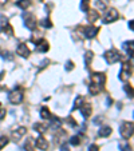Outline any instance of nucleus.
Returning <instances> with one entry per match:
<instances>
[{"label": "nucleus", "mask_w": 134, "mask_h": 151, "mask_svg": "<svg viewBox=\"0 0 134 151\" xmlns=\"http://www.w3.org/2000/svg\"><path fill=\"white\" fill-rule=\"evenodd\" d=\"M24 99V91L22 87H16L14 88L8 95V100L12 103V104H20Z\"/></svg>", "instance_id": "f257e3e1"}, {"label": "nucleus", "mask_w": 134, "mask_h": 151, "mask_svg": "<svg viewBox=\"0 0 134 151\" xmlns=\"http://www.w3.org/2000/svg\"><path fill=\"white\" fill-rule=\"evenodd\" d=\"M131 74H133V66H131V62H125L121 67L120 71V80L121 82H127L131 78Z\"/></svg>", "instance_id": "f03ea898"}, {"label": "nucleus", "mask_w": 134, "mask_h": 151, "mask_svg": "<svg viewBox=\"0 0 134 151\" xmlns=\"http://www.w3.org/2000/svg\"><path fill=\"white\" fill-rule=\"evenodd\" d=\"M120 132H121V137H122L123 139H130V138L133 137V132H134L133 122H123L122 124H121Z\"/></svg>", "instance_id": "7ed1b4c3"}, {"label": "nucleus", "mask_w": 134, "mask_h": 151, "mask_svg": "<svg viewBox=\"0 0 134 151\" xmlns=\"http://www.w3.org/2000/svg\"><path fill=\"white\" fill-rule=\"evenodd\" d=\"M23 23H24V27L27 29H30V31H34L38 26L36 17L32 14H30V12H24L23 14Z\"/></svg>", "instance_id": "20e7f679"}, {"label": "nucleus", "mask_w": 134, "mask_h": 151, "mask_svg": "<svg viewBox=\"0 0 134 151\" xmlns=\"http://www.w3.org/2000/svg\"><path fill=\"white\" fill-rule=\"evenodd\" d=\"M103 56H105L106 62H107L109 64H115L117 62L121 60V52L115 48H111V50H109V51H106Z\"/></svg>", "instance_id": "39448f33"}, {"label": "nucleus", "mask_w": 134, "mask_h": 151, "mask_svg": "<svg viewBox=\"0 0 134 151\" xmlns=\"http://www.w3.org/2000/svg\"><path fill=\"white\" fill-rule=\"evenodd\" d=\"M120 17V14H118V11L115 8H109L107 11H106V14L103 15L102 20L105 24H110V23H114L115 20Z\"/></svg>", "instance_id": "423d86ee"}, {"label": "nucleus", "mask_w": 134, "mask_h": 151, "mask_svg": "<svg viewBox=\"0 0 134 151\" xmlns=\"http://www.w3.org/2000/svg\"><path fill=\"white\" fill-rule=\"evenodd\" d=\"M0 29L4 32L6 35H14V28L9 26L8 23V17L4 15H0Z\"/></svg>", "instance_id": "0eeeda50"}, {"label": "nucleus", "mask_w": 134, "mask_h": 151, "mask_svg": "<svg viewBox=\"0 0 134 151\" xmlns=\"http://www.w3.org/2000/svg\"><path fill=\"white\" fill-rule=\"evenodd\" d=\"M91 83H95V84H99V86H105L106 83V75L103 72H93L91 74Z\"/></svg>", "instance_id": "6e6552de"}, {"label": "nucleus", "mask_w": 134, "mask_h": 151, "mask_svg": "<svg viewBox=\"0 0 134 151\" xmlns=\"http://www.w3.org/2000/svg\"><path fill=\"white\" fill-rule=\"evenodd\" d=\"M98 31H99V28L95 27V26L85 27V28H83V36H85L86 39H93V37L97 36Z\"/></svg>", "instance_id": "1a4fd4ad"}, {"label": "nucleus", "mask_w": 134, "mask_h": 151, "mask_svg": "<svg viewBox=\"0 0 134 151\" xmlns=\"http://www.w3.org/2000/svg\"><path fill=\"white\" fill-rule=\"evenodd\" d=\"M16 54L19 55V56L22 58H30V55H31V51H30V48L27 47L26 43H20L19 46L16 47Z\"/></svg>", "instance_id": "9d476101"}, {"label": "nucleus", "mask_w": 134, "mask_h": 151, "mask_svg": "<svg viewBox=\"0 0 134 151\" xmlns=\"http://www.w3.org/2000/svg\"><path fill=\"white\" fill-rule=\"evenodd\" d=\"M79 111H80V114L83 115V118H85V119H87V118H90V115H91V112H93V107H91V104H90V103H86L85 102L79 107Z\"/></svg>", "instance_id": "9b49d317"}, {"label": "nucleus", "mask_w": 134, "mask_h": 151, "mask_svg": "<svg viewBox=\"0 0 134 151\" xmlns=\"http://www.w3.org/2000/svg\"><path fill=\"white\" fill-rule=\"evenodd\" d=\"M26 132H27V128L22 126V127L14 128V130H12V132H11V135H12V138H14L15 140H19V139H22V137H24V135H26Z\"/></svg>", "instance_id": "f8f14e48"}, {"label": "nucleus", "mask_w": 134, "mask_h": 151, "mask_svg": "<svg viewBox=\"0 0 134 151\" xmlns=\"http://www.w3.org/2000/svg\"><path fill=\"white\" fill-rule=\"evenodd\" d=\"M35 146H36L39 150H42V151L49 150V142H47V139L44 137L36 138V140H35Z\"/></svg>", "instance_id": "ddd939ff"}, {"label": "nucleus", "mask_w": 134, "mask_h": 151, "mask_svg": "<svg viewBox=\"0 0 134 151\" xmlns=\"http://www.w3.org/2000/svg\"><path fill=\"white\" fill-rule=\"evenodd\" d=\"M49 50H50V44L47 43V40H44V39L38 40V43H36V51H39V52H47Z\"/></svg>", "instance_id": "4468645a"}, {"label": "nucleus", "mask_w": 134, "mask_h": 151, "mask_svg": "<svg viewBox=\"0 0 134 151\" xmlns=\"http://www.w3.org/2000/svg\"><path fill=\"white\" fill-rule=\"evenodd\" d=\"M111 132H113L111 127H109V126H102V127L98 130V137L107 138V137H110V135H111Z\"/></svg>", "instance_id": "2eb2a0df"}, {"label": "nucleus", "mask_w": 134, "mask_h": 151, "mask_svg": "<svg viewBox=\"0 0 134 151\" xmlns=\"http://www.w3.org/2000/svg\"><path fill=\"white\" fill-rule=\"evenodd\" d=\"M102 90H103V87L99 84H95V83H90V84H88V92L91 95H98Z\"/></svg>", "instance_id": "dca6fc26"}, {"label": "nucleus", "mask_w": 134, "mask_h": 151, "mask_svg": "<svg viewBox=\"0 0 134 151\" xmlns=\"http://www.w3.org/2000/svg\"><path fill=\"white\" fill-rule=\"evenodd\" d=\"M123 50L126 51V54L129 55V56H133V40H130V42H125L123 43Z\"/></svg>", "instance_id": "f3484780"}, {"label": "nucleus", "mask_w": 134, "mask_h": 151, "mask_svg": "<svg viewBox=\"0 0 134 151\" xmlns=\"http://www.w3.org/2000/svg\"><path fill=\"white\" fill-rule=\"evenodd\" d=\"M87 17H88V22H97V19L99 17V14H98L97 11H94V9H88L87 11Z\"/></svg>", "instance_id": "a211bd4d"}, {"label": "nucleus", "mask_w": 134, "mask_h": 151, "mask_svg": "<svg viewBox=\"0 0 134 151\" xmlns=\"http://www.w3.org/2000/svg\"><path fill=\"white\" fill-rule=\"evenodd\" d=\"M31 3H32L31 0H19V1L16 3V6H17V7H20L22 9H24V11H26L27 8H30Z\"/></svg>", "instance_id": "6ab92c4d"}, {"label": "nucleus", "mask_w": 134, "mask_h": 151, "mask_svg": "<svg viewBox=\"0 0 134 151\" xmlns=\"http://www.w3.org/2000/svg\"><path fill=\"white\" fill-rule=\"evenodd\" d=\"M40 116H42L43 119H50V118H51V112H50V110L47 109L46 106H43L42 109H40Z\"/></svg>", "instance_id": "aec40b11"}, {"label": "nucleus", "mask_w": 134, "mask_h": 151, "mask_svg": "<svg viewBox=\"0 0 134 151\" xmlns=\"http://www.w3.org/2000/svg\"><path fill=\"white\" fill-rule=\"evenodd\" d=\"M90 9V0H80V11L87 12Z\"/></svg>", "instance_id": "412c9836"}, {"label": "nucleus", "mask_w": 134, "mask_h": 151, "mask_svg": "<svg viewBox=\"0 0 134 151\" xmlns=\"http://www.w3.org/2000/svg\"><path fill=\"white\" fill-rule=\"evenodd\" d=\"M34 130L39 134H43V132L46 131V126L42 124V123H34Z\"/></svg>", "instance_id": "4be33fe9"}, {"label": "nucleus", "mask_w": 134, "mask_h": 151, "mask_svg": "<svg viewBox=\"0 0 134 151\" xmlns=\"http://www.w3.org/2000/svg\"><path fill=\"white\" fill-rule=\"evenodd\" d=\"M51 119V123H50V127H54V128H59L60 127V124H62V122H60V119H58L56 116H54V118H50Z\"/></svg>", "instance_id": "5701e85b"}, {"label": "nucleus", "mask_w": 134, "mask_h": 151, "mask_svg": "<svg viewBox=\"0 0 134 151\" xmlns=\"http://www.w3.org/2000/svg\"><path fill=\"white\" fill-rule=\"evenodd\" d=\"M85 102L86 100H85V98L83 96H77V99H75V102H74V110H79V107Z\"/></svg>", "instance_id": "b1692460"}, {"label": "nucleus", "mask_w": 134, "mask_h": 151, "mask_svg": "<svg viewBox=\"0 0 134 151\" xmlns=\"http://www.w3.org/2000/svg\"><path fill=\"white\" fill-rule=\"evenodd\" d=\"M93 58H94V54H93L91 51H87L85 54V63H86V66H90V63H91V60H93Z\"/></svg>", "instance_id": "393cba45"}, {"label": "nucleus", "mask_w": 134, "mask_h": 151, "mask_svg": "<svg viewBox=\"0 0 134 151\" xmlns=\"http://www.w3.org/2000/svg\"><path fill=\"white\" fill-rule=\"evenodd\" d=\"M95 4L98 9H107V0H97Z\"/></svg>", "instance_id": "a878e982"}, {"label": "nucleus", "mask_w": 134, "mask_h": 151, "mask_svg": "<svg viewBox=\"0 0 134 151\" xmlns=\"http://www.w3.org/2000/svg\"><path fill=\"white\" fill-rule=\"evenodd\" d=\"M40 26H42L43 28H51L52 23H51V20H50V17H46L44 20H42V22H40Z\"/></svg>", "instance_id": "bb28decb"}, {"label": "nucleus", "mask_w": 134, "mask_h": 151, "mask_svg": "<svg viewBox=\"0 0 134 151\" xmlns=\"http://www.w3.org/2000/svg\"><path fill=\"white\" fill-rule=\"evenodd\" d=\"M24 150L26 151H35L34 150V143H32V139H27L26 143H24Z\"/></svg>", "instance_id": "cd10ccee"}, {"label": "nucleus", "mask_w": 134, "mask_h": 151, "mask_svg": "<svg viewBox=\"0 0 134 151\" xmlns=\"http://www.w3.org/2000/svg\"><path fill=\"white\" fill-rule=\"evenodd\" d=\"M70 143L72 146H79L80 145V137L79 135H74V137L70 138Z\"/></svg>", "instance_id": "c85d7f7f"}, {"label": "nucleus", "mask_w": 134, "mask_h": 151, "mask_svg": "<svg viewBox=\"0 0 134 151\" xmlns=\"http://www.w3.org/2000/svg\"><path fill=\"white\" fill-rule=\"evenodd\" d=\"M8 142H9L8 137H6V135H3V137H0V150L6 147V146L8 145Z\"/></svg>", "instance_id": "c756f323"}, {"label": "nucleus", "mask_w": 134, "mask_h": 151, "mask_svg": "<svg viewBox=\"0 0 134 151\" xmlns=\"http://www.w3.org/2000/svg\"><path fill=\"white\" fill-rule=\"evenodd\" d=\"M123 90H125V92L129 95V96L133 98V87H131L130 84H125L123 86Z\"/></svg>", "instance_id": "7c9ffc66"}, {"label": "nucleus", "mask_w": 134, "mask_h": 151, "mask_svg": "<svg viewBox=\"0 0 134 151\" xmlns=\"http://www.w3.org/2000/svg\"><path fill=\"white\" fill-rule=\"evenodd\" d=\"M72 68H74V63L71 60H67V63H66V71H71Z\"/></svg>", "instance_id": "2f4dec72"}, {"label": "nucleus", "mask_w": 134, "mask_h": 151, "mask_svg": "<svg viewBox=\"0 0 134 151\" xmlns=\"http://www.w3.org/2000/svg\"><path fill=\"white\" fill-rule=\"evenodd\" d=\"M4 116H6V109H4L3 104L0 103V120L4 119Z\"/></svg>", "instance_id": "473e14b6"}, {"label": "nucleus", "mask_w": 134, "mask_h": 151, "mask_svg": "<svg viewBox=\"0 0 134 151\" xmlns=\"http://www.w3.org/2000/svg\"><path fill=\"white\" fill-rule=\"evenodd\" d=\"M121 151H131V146H129V145L121 146Z\"/></svg>", "instance_id": "72a5a7b5"}, {"label": "nucleus", "mask_w": 134, "mask_h": 151, "mask_svg": "<svg viewBox=\"0 0 134 151\" xmlns=\"http://www.w3.org/2000/svg\"><path fill=\"white\" fill-rule=\"evenodd\" d=\"M88 151H99V147L97 145H91L88 147Z\"/></svg>", "instance_id": "f704fd0d"}, {"label": "nucleus", "mask_w": 134, "mask_h": 151, "mask_svg": "<svg viewBox=\"0 0 134 151\" xmlns=\"http://www.w3.org/2000/svg\"><path fill=\"white\" fill-rule=\"evenodd\" d=\"M1 55H3V56L4 58H6V59H8V60H12V55H9V52H3V54H1Z\"/></svg>", "instance_id": "c9c22d12"}, {"label": "nucleus", "mask_w": 134, "mask_h": 151, "mask_svg": "<svg viewBox=\"0 0 134 151\" xmlns=\"http://www.w3.org/2000/svg\"><path fill=\"white\" fill-rule=\"evenodd\" d=\"M60 151H70V150H69V147H67L66 145H63L62 147H60Z\"/></svg>", "instance_id": "e433bc0d"}, {"label": "nucleus", "mask_w": 134, "mask_h": 151, "mask_svg": "<svg viewBox=\"0 0 134 151\" xmlns=\"http://www.w3.org/2000/svg\"><path fill=\"white\" fill-rule=\"evenodd\" d=\"M7 1H8V0H0V7L6 6V4H7Z\"/></svg>", "instance_id": "4c0bfd02"}, {"label": "nucleus", "mask_w": 134, "mask_h": 151, "mask_svg": "<svg viewBox=\"0 0 134 151\" xmlns=\"http://www.w3.org/2000/svg\"><path fill=\"white\" fill-rule=\"evenodd\" d=\"M129 28L133 31V20H130V22H129Z\"/></svg>", "instance_id": "58836bf2"}, {"label": "nucleus", "mask_w": 134, "mask_h": 151, "mask_svg": "<svg viewBox=\"0 0 134 151\" xmlns=\"http://www.w3.org/2000/svg\"><path fill=\"white\" fill-rule=\"evenodd\" d=\"M3 76H4V71L1 72V74H0V79H3Z\"/></svg>", "instance_id": "ea45409f"}]
</instances>
